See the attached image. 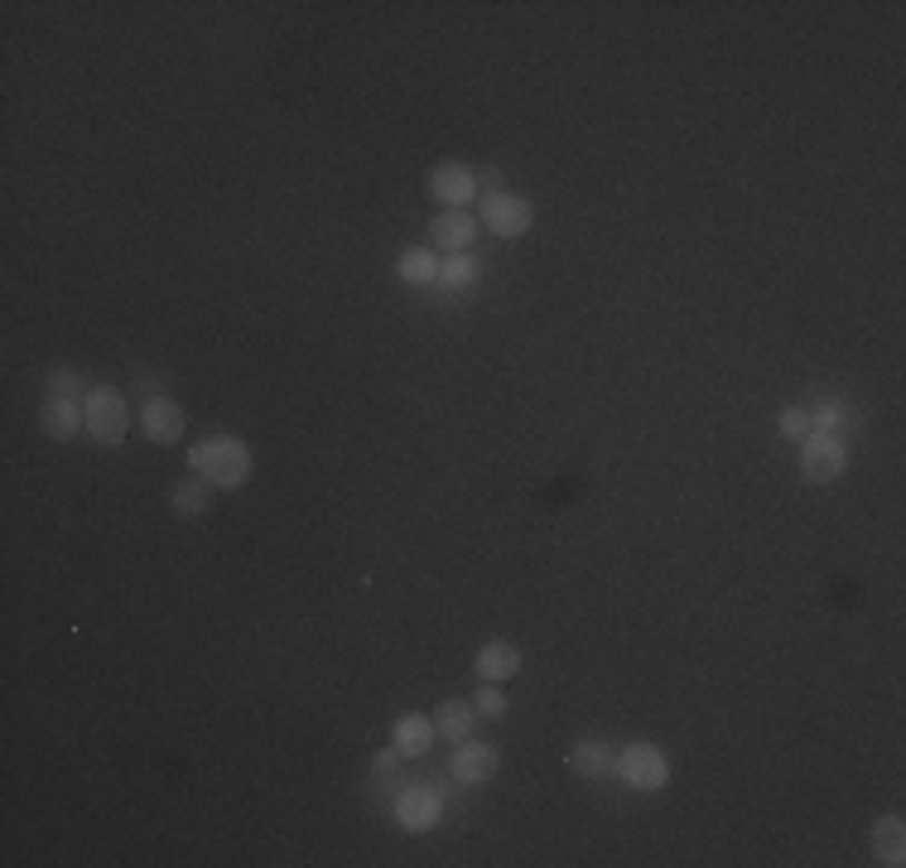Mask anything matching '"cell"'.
<instances>
[{
	"label": "cell",
	"mask_w": 906,
	"mask_h": 868,
	"mask_svg": "<svg viewBox=\"0 0 906 868\" xmlns=\"http://www.w3.org/2000/svg\"><path fill=\"white\" fill-rule=\"evenodd\" d=\"M444 820V791L440 787H401L396 791V825L405 835H430Z\"/></svg>",
	"instance_id": "cell-6"
},
{
	"label": "cell",
	"mask_w": 906,
	"mask_h": 868,
	"mask_svg": "<svg viewBox=\"0 0 906 868\" xmlns=\"http://www.w3.org/2000/svg\"><path fill=\"white\" fill-rule=\"evenodd\" d=\"M87 425L82 420V405L78 401H58V396H49L39 405V430L49 434V440H72Z\"/></svg>",
	"instance_id": "cell-13"
},
{
	"label": "cell",
	"mask_w": 906,
	"mask_h": 868,
	"mask_svg": "<svg viewBox=\"0 0 906 868\" xmlns=\"http://www.w3.org/2000/svg\"><path fill=\"white\" fill-rule=\"evenodd\" d=\"M136 391H165V382L159 376H136Z\"/></svg>",
	"instance_id": "cell-25"
},
{
	"label": "cell",
	"mask_w": 906,
	"mask_h": 868,
	"mask_svg": "<svg viewBox=\"0 0 906 868\" xmlns=\"http://www.w3.org/2000/svg\"><path fill=\"white\" fill-rule=\"evenodd\" d=\"M473 719H477L473 700H444L440 709H434V733L463 743V738H473Z\"/></svg>",
	"instance_id": "cell-17"
},
{
	"label": "cell",
	"mask_w": 906,
	"mask_h": 868,
	"mask_svg": "<svg viewBox=\"0 0 906 868\" xmlns=\"http://www.w3.org/2000/svg\"><path fill=\"white\" fill-rule=\"evenodd\" d=\"M844 420H849L844 401H820V405L810 411V430H820V434H839V430H844Z\"/></svg>",
	"instance_id": "cell-21"
},
{
	"label": "cell",
	"mask_w": 906,
	"mask_h": 868,
	"mask_svg": "<svg viewBox=\"0 0 906 868\" xmlns=\"http://www.w3.org/2000/svg\"><path fill=\"white\" fill-rule=\"evenodd\" d=\"M49 396L78 401V396H87V386H82V376L72 372V367H53V372H49Z\"/></svg>",
	"instance_id": "cell-22"
},
{
	"label": "cell",
	"mask_w": 906,
	"mask_h": 868,
	"mask_svg": "<svg viewBox=\"0 0 906 868\" xmlns=\"http://www.w3.org/2000/svg\"><path fill=\"white\" fill-rule=\"evenodd\" d=\"M496 767H502L496 748H492V743H477V738H463L459 752H453V777H459L463 787H482V781H492Z\"/></svg>",
	"instance_id": "cell-8"
},
{
	"label": "cell",
	"mask_w": 906,
	"mask_h": 868,
	"mask_svg": "<svg viewBox=\"0 0 906 868\" xmlns=\"http://www.w3.org/2000/svg\"><path fill=\"white\" fill-rule=\"evenodd\" d=\"M535 223V208L525 203L521 194H506V188H492V194H482V227L496 231V237H525Z\"/></svg>",
	"instance_id": "cell-4"
},
{
	"label": "cell",
	"mask_w": 906,
	"mask_h": 868,
	"mask_svg": "<svg viewBox=\"0 0 906 868\" xmlns=\"http://www.w3.org/2000/svg\"><path fill=\"white\" fill-rule=\"evenodd\" d=\"M396 275H401L405 285L434 289V280H440V256H434L430 246H411V251L396 256Z\"/></svg>",
	"instance_id": "cell-16"
},
{
	"label": "cell",
	"mask_w": 906,
	"mask_h": 868,
	"mask_svg": "<svg viewBox=\"0 0 906 868\" xmlns=\"http://www.w3.org/2000/svg\"><path fill=\"white\" fill-rule=\"evenodd\" d=\"M777 434L781 440H791V444H800L810 434V411L806 405H786V411L777 415Z\"/></svg>",
	"instance_id": "cell-20"
},
{
	"label": "cell",
	"mask_w": 906,
	"mask_h": 868,
	"mask_svg": "<svg viewBox=\"0 0 906 868\" xmlns=\"http://www.w3.org/2000/svg\"><path fill=\"white\" fill-rule=\"evenodd\" d=\"M477 256L473 251H453L440 260V280H434V289H444V295H467V289L477 285Z\"/></svg>",
	"instance_id": "cell-14"
},
{
	"label": "cell",
	"mask_w": 906,
	"mask_h": 868,
	"mask_svg": "<svg viewBox=\"0 0 906 868\" xmlns=\"http://www.w3.org/2000/svg\"><path fill=\"white\" fill-rule=\"evenodd\" d=\"M434 738H440V733H434V719H430V714H401L396 723H391V748H396L405 762H411V758H425V752L434 748Z\"/></svg>",
	"instance_id": "cell-11"
},
{
	"label": "cell",
	"mask_w": 906,
	"mask_h": 868,
	"mask_svg": "<svg viewBox=\"0 0 906 868\" xmlns=\"http://www.w3.org/2000/svg\"><path fill=\"white\" fill-rule=\"evenodd\" d=\"M844 468H849V448H844L839 434L810 430L806 440H800V473H806L810 483H835Z\"/></svg>",
	"instance_id": "cell-5"
},
{
	"label": "cell",
	"mask_w": 906,
	"mask_h": 868,
	"mask_svg": "<svg viewBox=\"0 0 906 868\" xmlns=\"http://www.w3.org/2000/svg\"><path fill=\"white\" fill-rule=\"evenodd\" d=\"M401 752L396 748H382V752H376V758H372V772L376 777H382V781H376V787H396V781H401Z\"/></svg>",
	"instance_id": "cell-24"
},
{
	"label": "cell",
	"mask_w": 906,
	"mask_h": 868,
	"mask_svg": "<svg viewBox=\"0 0 906 868\" xmlns=\"http://www.w3.org/2000/svg\"><path fill=\"white\" fill-rule=\"evenodd\" d=\"M873 854H878V864H887V868L906 864V825H902V816H883L878 825H873Z\"/></svg>",
	"instance_id": "cell-15"
},
{
	"label": "cell",
	"mask_w": 906,
	"mask_h": 868,
	"mask_svg": "<svg viewBox=\"0 0 906 868\" xmlns=\"http://www.w3.org/2000/svg\"><path fill=\"white\" fill-rule=\"evenodd\" d=\"M473 709H477L482 719H506V694L496 690V685H488V680H482V690L473 694Z\"/></svg>",
	"instance_id": "cell-23"
},
{
	"label": "cell",
	"mask_w": 906,
	"mask_h": 868,
	"mask_svg": "<svg viewBox=\"0 0 906 868\" xmlns=\"http://www.w3.org/2000/svg\"><path fill=\"white\" fill-rule=\"evenodd\" d=\"M82 420H87V434H92L97 444H126V430H130V405L121 391H111V386H92L82 396Z\"/></svg>",
	"instance_id": "cell-2"
},
{
	"label": "cell",
	"mask_w": 906,
	"mask_h": 868,
	"mask_svg": "<svg viewBox=\"0 0 906 868\" xmlns=\"http://www.w3.org/2000/svg\"><path fill=\"white\" fill-rule=\"evenodd\" d=\"M425 184H430V198L444 203V208H463V203L477 198V174L467 169V165H459V159H444V165H434Z\"/></svg>",
	"instance_id": "cell-7"
},
{
	"label": "cell",
	"mask_w": 906,
	"mask_h": 868,
	"mask_svg": "<svg viewBox=\"0 0 906 868\" xmlns=\"http://www.w3.org/2000/svg\"><path fill=\"white\" fill-rule=\"evenodd\" d=\"M252 468H256V454L242 434H208V440L188 444V473L203 477V483H213V487H223V492L246 487Z\"/></svg>",
	"instance_id": "cell-1"
},
{
	"label": "cell",
	"mask_w": 906,
	"mask_h": 868,
	"mask_svg": "<svg viewBox=\"0 0 906 868\" xmlns=\"http://www.w3.org/2000/svg\"><path fill=\"white\" fill-rule=\"evenodd\" d=\"M569 767H574L579 777H608V767H612V748H608V738H579L574 752H569Z\"/></svg>",
	"instance_id": "cell-18"
},
{
	"label": "cell",
	"mask_w": 906,
	"mask_h": 868,
	"mask_svg": "<svg viewBox=\"0 0 906 868\" xmlns=\"http://www.w3.org/2000/svg\"><path fill=\"white\" fill-rule=\"evenodd\" d=\"M473 237H477V217L467 213V208H444L440 217L430 223V241L440 246V251H467L473 246Z\"/></svg>",
	"instance_id": "cell-9"
},
{
	"label": "cell",
	"mask_w": 906,
	"mask_h": 868,
	"mask_svg": "<svg viewBox=\"0 0 906 868\" xmlns=\"http://www.w3.org/2000/svg\"><path fill=\"white\" fill-rule=\"evenodd\" d=\"M473 671H477V680H488V685H502V680H511L521 671V651L511 642H488L473 657Z\"/></svg>",
	"instance_id": "cell-12"
},
{
	"label": "cell",
	"mask_w": 906,
	"mask_h": 868,
	"mask_svg": "<svg viewBox=\"0 0 906 868\" xmlns=\"http://www.w3.org/2000/svg\"><path fill=\"white\" fill-rule=\"evenodd\" d=\"M612 772L622 777V787L632 791H661L670 781V758L656 743H622V752L612 758Z\"/></svg>",
	"instance_id": "cell-3"
},
{
	"label": "cell",
	"mask_w": 906,
	"mask_h": 868,
	"mask_svg": "<svg viewBox=\"0 0 906 868\" xmlns=\"http://www.w3.org/2000/svg\"><path fill=\"white\" fill-rule=\"evenodd\" d=\"M213 483H203V477H184L179 487H174V512L179 516H203L213 506Z\"/></svg>",
	"instance_id": "cell-19"
},
{
	"label": "cell",
	"mask_w": 906,
	"mask_h": 868,
	"mask_svg": "<svg viewBox=\"0 0 906 868\" xmlns=\"http://www.w3.org/2000/svg\"><path fill=\"white\" fill-rule=\"evenodd\" d=\"M140 430L150 434L155 444L169 448V444L184 440V411L169 396H150V401H145V411H140Z\"/></svg>",
	"instance_id": "cell-10"
}]
</instances>
